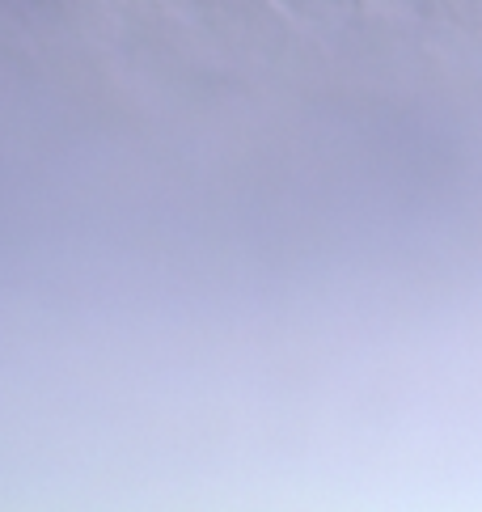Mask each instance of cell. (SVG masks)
Instances as JSON below:
<instances>
[{
	"mask_svg": "<svg viewBox=\"0 0 482 512\" xmlns=\"http://www.w3.org/2000/svg\"><path fill=\"white\" fill-rule=\"evenodd\" d=\"M280 5L309 26H347L356 17L360 0H280Z\"/></svg>",
	"mask_w": 482,
	"mask_h": 512,
	"instance_id": "obj_1",
	"label": "cell"
}]
</instances>
